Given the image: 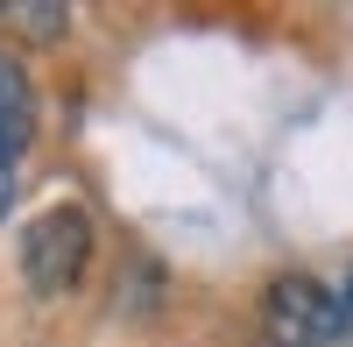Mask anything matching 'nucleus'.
<instances>
[{
  "label": "nucleus",
  "mask_w": 353,
  "mask_h": 347,
  "mask_svg": "<svg viewBox=\"0 0 353 347\" xmlns=\"http://www.w3.org/2000/svg\"><path fill=\"white\" fill-rule=\"evenodd\" d=\"M261 333L269 347H339L346 340V298L311 270H283L261 298Z\"/></svg>",
  "instance_id": "obj_1"
},
{
  "label": "nucleus",
  "mask_w": 353,
  "mask_h": 347,
  "mask_svg": "<svg viewBox=\"0 0 353 347\" xmlns=\"http://www.w3.org/2000/svg\"><path fill=\"white\" fill-rule=\"evenodd\" d=\"M85 263H92V220H85V206H43L21 227V276H28V291H43V298L71 291L85 276Z\"/></svg>",
  "instance_id": "obj_2"
},
{
  "label": "nucleus",
  "mask_w": 353,
  "mask_h": 347,
  "mask_svg": "<svg viewBox=\"0 0 353 347\" xmlns=\"http://www.w3.org/2000/svg\"><path fill=\"white\" fill-rule=\"evenodd\" d=\"M28 135H36V93H28V71L0 50V149H28Z\"/></svg>",
  "instance_id": "obj_3"
},
{
  "label": "nucleus",
  "mask_w": 353,
  "mask_h": 347,
  "mask_svg": "<svg viewBox=\"0 0 353 347\" xmlns=\"http://www.w3.org/2000/svg\"><path fill=\"white\" fill-rule=\"evenodd\" d=\"M8 28L28 36V43H50V36L71 28V8H57V0H50V8H8Z\"/></svg>",
  "instance_id": "obj_4"
},
{
  "label": "nucleus",
  "mask_w": 353,
  "mask_h": 347,
  "mask_svg": "<svg viewBox=\"0 0 353 347\" xmlns=\"http://www.w3.org/2000/svg\"><path fill=\"white\" fill-rule=\"evenodd\" d=\"M8 198H14V170H8V149H0V220H8Z\"/></svg>",
  "instance_id": "obj_5"
},
{
  "label": "nucleus",
  "mask_w": 353,
  "mask_h": 347,
  "mask_svg": "<svg viewBox=\"0 0 353 347\" xmlns=\"http://www.w3.org/2000/svg\"><path fill=\"white\" fill-rule=\"evenodd\" d=\"M339 298H346V333H353V270H346V283H339Z\"/></svg>",
  "instance_id": "obj_6"
}]
</instances>
